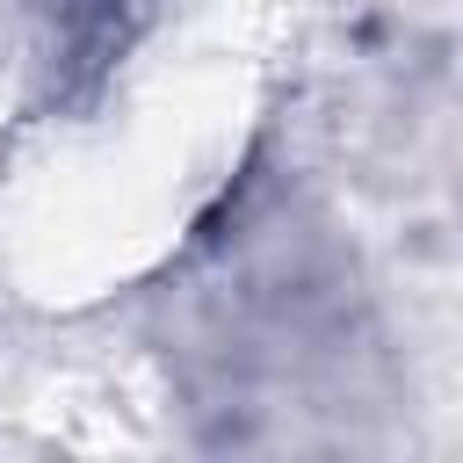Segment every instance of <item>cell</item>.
Listing matches in <instances>:
<instances>
[{"instance_id": "cell-1", "label": "cell", "mask_w": 463, "mask_h": 463, "mask_svg": "<svg viewBox=\"0 0 463 463\" xmlns=\"http://www.w3.org/2000/svg\"><path fill=\"white\" fill-rule=\"evenodd\" d=\"M51 7V29H58V51H65V65H87V72H101L116 51H123V7H137V0H43Z\"/></svg>"}]
</instances>
